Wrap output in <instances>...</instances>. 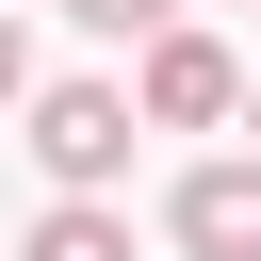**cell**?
<instances>
[{
	"instance_id": "1",
	"label": "cell",
	"mask_w": 261,
	"mask_h": 261,
	"mask_svg": "<svg viewBox=\"0 0 261 261\" xmlns=\"http://www.w3.org/2000/svg\"><path fill=\"white\" fill-rule=\"evenodd\" d=\"M130 130H147V98H114V82H33V163H49V196H114V179H130Z\"/></svg>"
},
{
	"instance_id": "2",
	"label": "cell",
	"mask_w": 261,
	"mask_h": 261,
	"mask_svg": "<svg viewBox=\"0 0 261 261\" xmlns=\"http://www.w3.org/2000/svg\"><path fill=\"white\" fill-rule=\"evenodd\" d=\"M212 114H245V65H228V33L163 16L147 33V130H212Z\"/></svg>"
},
{
	"instance_id": "3",
	"label": "cell",
	"mask_w": 261,
	"mask_h": 261,
	"mask_svg": "<svg viewBox=\"0 0 261 261\" xmlns=\"http://www.w3.org/2000/svg\"><path fill=\"white\" fill-rule=\"evenodd\" d=\"M163 228H179L196 261H261V147H228V163H196V179L163 196Z\"/></svg>"
},
{
	"instance_id": "4",
	"label": "cell",
	"mask_w": 261,
	"mask_h": 261,
	"mask_svg": "<svg viewBox=\"0 0 261 261\" xmlns=\"http://www.w3.org/2000/svg\"><path fill=\"white\" fill-rule=\"evenodd\" d=\"M16 261H130V212H114V196H49Z\"/></svg>"
},
{
	"instance_id": "5",
	"label": "cell",
	"mask_w": 261,
	"mask_h": 261,
	"mask_svg": "<svg viewBox=\"0 0 261 261\" xmlns=\"http://www.w3.org/2000/svg\"><path fill=\"white\" fill-rule=\"evenodd\" d=\"M65 16H82V33H163L179 0H65Z\"/></svg>"
}]
</instances>
